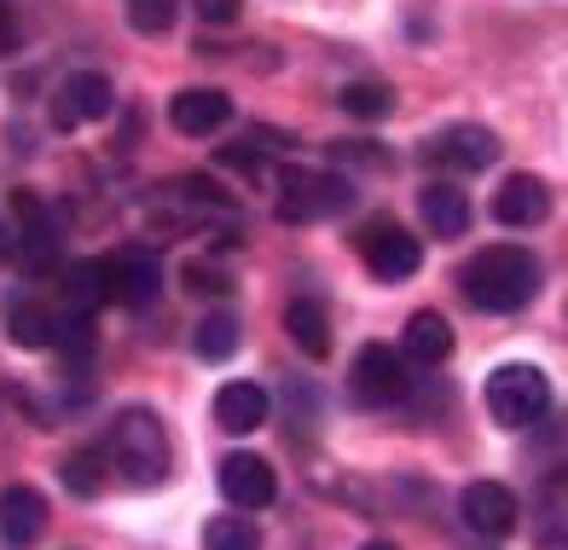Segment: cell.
Here are the masks:
<instances>
[{"mask_svg":"<svg viewBox=\"0 0 568 550\" xmlns=\"http://www.w3.org/2000/svg\"><path fill=\"white\" fill-rule=\"evenodd\" d=\"M284 330H291V343L307 359H325L331 354V319H325V307L314 296H296L291 307H284Z\"/></svg>","mask_w":568,"mask_h":550,"instance_id":"cell-18","label":"cell"},{"mask_svg":"<svg viewBox=\"0 0 568 550\" xmlns=\"http://www.w3.org/2000/svg\"><path fill=\"white\" fill-rule=\"evenodd\" d=\"M221 492H226V505H239V510H267L278 499V476H273L267 458L232 452V458H221Z\"/></svg>","mask_w":568,"mask_h":550,"instance_id":"cell-11","label":"cell"},{"mask_svg":"<svg viewBox=\"0 0 568 550\" xmlns=\"http://www.w3.org/2000/svg\"><path fill=\"white\" fill-rule=\"evenodd\" d=\"M453 354V325L442 313H412L406 319V336H400V359L412 365H442Z\"/></svg>","mask_w":568,"mask_h":550,"instance_id":"cell-17","label":"cell"},{"mask_svg":"<svg viewBox=\"0 0 568 550\" xmlns=\"http://www.w3.org/2000/svg\"><path fill=\"white\" fill-rule=\"evenodd\" d=\"M99 284H105V302L151 307L163 291V267H158V255H145V249H122V255L99 261Z\"/></svg>","mask_w":568,"mask_h":550,"instance_id":"cell-7","label":"cell"},{"mask_svg":"<svg viewBox=\"0 0 568 550\" xmlns=\"http://www.w3.org/2000/svg\"><path fill=\"white\" fill-rule=\"evenodd\" d=\"M359 550H400V544H389V539H372V544H359Z\"/></svg>","mask_w":568,"mask_h":550,"instance_id":"cell-32","label":"cell"},{"mask_svg":"<svg viewBox=\"0 0 568 550\" xmlns=\"http://www.w3.org/2000/svg\"><path fill=\"white\" fill-rule=\"evenodd\" d=\"M12 47H18V12L0 0V52H12Z\"/></svg>","mask_w":568,"mask_h":550,"instance_id":"cell-30","label":"cell"},{"mask_svg":"<svg viewBox=\"0 0 568 550\" xmlns=\"http://www.w3.org/2000/svg\"><path fill=\"white\" fill-rule=\"evenodd\" d=\"M418 215L435 238H464V232H470V197H464L453 180H429L418 192Z\"/></svg>","mask_w":568,"mask_h":550,"instance_id":"cell-16","label":"cell"},{"mask_svg":"<svg viewBox=\"0 0 568 550\" xmlns=\"http://www.w3.org/2000/svg\"><path fill=\"white\" fill-rule=\"evenodd\" d=\"M12 255H18V226L0 215V261H12Z\"/></svg>","mask_w":568,"mask_h":550,"instance_id":"cell-31","label":"cell"},{"mask_svg":"<svg viewBox=\"0 0 568 550\" xmlns=\"http://www.w3.org/2000/svg\"><path fill=\"white\" fill-rule=\"evenodd\" d=\"M239 319L232 313H203V325H197V336H192V354L197 359H210V365H221V359H232L239 354Z\"/></svg>","mask_w":568,"mask_h":550,"instance_id":"cell-21","label":"cell"},{"mask_svg":"<svg viewBox=\"0 0 568 550\" xmlns=\"http://www.w3.org/2000/svg\"><path fill=\"white\" fill-rule=\"evenodd\" d=\"M186 291H197V296H226L232 278H226L221 267H210V261H186Z\"/></svg>","mask_w":568,"mask_h":550,"instance_id":"cell-28","label":"cell"},{"mask_svg":"<svg viewBox=\"0 0 568 550\" xmlns=\"http://www.w3.org/2000/svg\"><path fill=\"white\" fill-rule=\"evenodd\" d=\"M99 452H105V464L116 469L128 487H158L169 476V435L158 424V411H145V406L116 411Z\"/></svg>","mask_w":568,"mask_h":550,"instance_id":"cell-2","label":"cell"},{"mask_svg":"<svg viewBox=\"0 0 568 550\" xmlns=\"http://www.w3.org/2000/svg\"><path fill=\"white\" fill-rule=\"evenodd\" d=\"M111 111H116V93H111V75H99V70H75L53 93V128L59 134H70V128H82V122H105Z\"/></svg>","mask_w":568,"mask_h":550,"instance_id":"cell-8","label":"cell"},{"mask_svg":"<svg viewBox=\"0 0 568 550\" xmlns=\"http://www.w3.org/2000/svg\"><path fill=\"white\" fill-rule=\"evenodd\" d=\"M105 302V284H99V261H75V267L64 273V313H88Z\"/></svg>","mask_w":568,"mask_h":550,"instance_id":"cell-23","label":"cell"},{"mask_svg":"<svg viewBox=\"0 0 568 550\" xmlns=\"http://www.w3.org/2000/svg\"><path fill=\"white\" fill-rule=\"evenodd\" d=\"M539 544L557 550L562 544V481H546V516H539Z\"/></svg>","mask_w":568,"mask_h":550,"instance_id":"cell-27","label":"cell"},{"mask_svg":"<svg viewBox=\"0 0 568 550\" xmlns=\"http://www.w3.org/2000/svg\"><path fill=\"white\" fill-rule=\"evenodd\" d=\"M348 388L359 406H400L412 395V377H406V359L389 348V343H366L354 354V371H348Z\"/></svg>","mask_w":568,"mask_h":550,"instance_id":"cell-5","label":"cell"},{"mask_svg":"<svg viewBox=\"0 0 568 550\" xmlns=\"http://www.w3.org/2000/svg\"><path fill=\"white\" fill-rule=\"evenodd\" d=\"M534 291H539V261L516 244H494L470 255V267H464V296L481 313H516L534 302Z\"/></svg>","mask_w":568,"mask_h":550,"instance_id":"cell-1","label":"cell"},{"mask_svg":"<svg viewBox=\"0 0 568 550\" xmlns=\"http://www.w3.org/2000/svg\"><path fill=\"white\" fill-rule=\"evenodd\" d=\"M354 203V186L343 174H325V169H284L278 174V221L284 226H314L331 221Z\"/></svg>","mask_w":568,"mask_h":550,"instance_id":"cell-3","label":"cell"},{"mask_svg":"<svg viewBox=\"0 0 568 550\" xmlns=\"http://www.w3.org/2000/svg\"><path fill=\"white\" fill-rule=\"evenodd\" d=\"M546 215H551V186L539 174H510L494 192V221L505 226H539Z\"/></svg>","mask_w":568,"mask_h":550,"instance_id":"cell-14","label":"cell"},{"mask_svg":"<svg viewBox=\"0 0 568 550\" xmlns=\"http://www.w3.org/2000/svg\"><path fill=\"white\" fill-rule=\"evenodd\" d=\"M41 533H47V499H41V492L23 487V481L0 487V544H7V550H30Z\"/></svg>","mask_w":568,"mask_h":550,"instance_id":"cell-12","label":"cell"},{"mask_svg":"<svg viewBox=\"0 0 568 550\" xmlns=\"http://www.w3.org/2000/svg\"><path fill=\"white\" fill-rule=\"evenodd\" d=\"M359 261H366V273L383 278V284H400L424 267V244L412 238L406 226L395 221H372L366 232H359Z\"/></svg>","mask_w":568,"mask_h":550,"instance_id":"cell-6","label":"cell"},{"mask_svg":"<svg viewBox=\"0 0 568 550\" xmlns=\"http://www.w3.org/2000/svg\"><path fill=\"white\" fill-rule=\"evenodd\" d=\"M239 7H244V0H197V18L203 23H232V18H239Z\"/></svg>","mask_w":568,"mask_h":550,"instance_id":"cell-29","label":"cell"},{"mask_svg":"<svg viewBox=\"0 0 568 550\" xmlns=\"http://www.w3.org/2000/svg\"><path fill=\"white\" fill-rule=\"evenodd\" d=\"M221 163L239 169V174H250V180H262V174H267V145H250V140L221 145Z\"/></svg>","mask_w":568,"mask_h":550,"instance_id":"cell-26","label":"cell"},{"mask_svg":"<svg viewBox=\"0 0 568 550\" xmlns=\"http://www.w3.org/2000/svg\"><path fill=\"white\" fill-rule=\"evenodd\" d=\"M59 481H64V492H75V499H99V492L111 487V464H105L99 447H82V452H70L59 464Z\"/></svg>","mask_w":568,"mask_h":550,"instance_id":"cell-19","label":"cell"},{"mask_svg":"<svg viewBox=\"0 0 568 550\" xmlns=\"http://www.w3.org/2000/svg\"><path fill=\"white\" fill-rule=\"evenodd\" d=\"M337 104L348 116H359V122H383L395 111V88L389 82H348L343 93H337Z\"/></svg>","mask_w":568,"mask_h":550,"instance_id":"cell-22","label":"cell"},{"mask_svg":"<svg viewBox=\"0 0 568 550\" xmlns=\"http://www.w3.org/2000/svg\"><path fill=\"white\" fill-rule=\"evenodd\" d=\"M429 156L458 169V174H481L487 163H499V134L481 122H447L442 134L429 140Z\"/></svg>","mask_w":568,"mask_h":550,"instance_id":"cell-10","label":"cell"},{"mask_svg":"<svg viewBox=\"0 0 568 550\" xmlns=\"http://www.w3.org/2000/svg\"><path fill=\"white\" fill-rule=\"evenodd\" d=\"M267 411H273V400L262 383H221L215 388V424L226 435H255L267 424Z\"/></svg>","mask_w":568,"mask_h":550,"instance_id":"cell-15","label":"cell"},{"mask_svg":"<svg viewBox=\"0 0 568 550\" xmlns=\"http://www.w3.org/2000/svg\"><path fill=\"white\" fill-rule=\"evenodd\" d=\"M203 550H262V528L250 516H215L203 528Z\"/></svg>","mask_w":568,"mask_h":550,"instance_id":"cell-24","label":"cell"},{"mask_svg":"<svg viewBox=\"0 0 568 550\" xmlns=\"http://www.w3.org/2000/svg\"><path fill=\"white\" fill-rule=\"evenodd\" d=\"M551 406V383L539 365H499L487 377V411H494L499 429H534Z\"/></svg>","mask_w":568,"mask_h":550,"instance_id":"cell-4","label":"cell"},{"mask_svg":"<svg viewBox=\"0 0 568 550\" xmlns=\"http://www.w3.org/2000/svg\"><path fill=\"white\" fill-rule=\"evenodd\" d=\"M232 116V99L221 88H180L169 99V122L180 128L186 140H203V134H215V128H226Z\"/></svg>","mask_w":568,"mask_h":550,"instance_id":"cell-13","label":"cell"},{"mask_svg":"<svg viewBox=\"0 0 568 550\" xmlns=\"http://www.w3.org/2000/svg\"><path fill=\"white\" fill-rule=\"evenodd\" d=\"M53 319L59 313L41 307V302H12L7 307V336L18 348H53Z\"/></svg>","mask_w":568,"mask_h":550,"instance_id":"cell-20","label":"cell"},{"mask_svg":"<svg viewBox=\"0 0 568 550\" xmlns=\"http://www.w3.org/2000/svg\"><path fill=\"white\" fill-rule=\"evenodd\" d=\"M458 516H464V528L481 533V539H510L523 505H516V492L505 481H470L458 492Z\"/></svg>","mask_w":568,"mask_h":550,"instance_id":"cell-9","label":"cell"},{"mask_svg":"<svg viewBox=\"0 0 568 550\" xmlns=\"http://www.w3.org/2000/svg\"><path fill=\"white\" fill-rule=\"evenodd\" d=\"M174 18H180V0H128V30L145 35V41L169 35Z\"/></svg>","mask_w":568,"mask_h":550,"instance_id":"cell-25","label":"cell"}]
</instances>
